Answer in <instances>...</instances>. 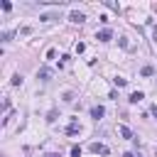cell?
Here are the masks:
<instances>
[{
  "label": "cell",
  "mask_w": 157,
  "mask_h": 157,
  "mask_svg": "<svg viewBox=\"0 0 157 157\" xmlns=\"http://www.w3.org/2000/svg\"><path fill=\"white\" fill-rule=\"evenodd\" d=\"M91 152H93V155H108L110 150H108L105 145H101V142H93V145H91Z\"/></svg>",
  "instance_id": "obj_1"
},
{
  "label": "cell",
  "mask_w": 157,
  "mask_h": 157,
  "mask_svg": "<svg viewBox=\"0 0 157 157\" xmlns=\"http://www.w3.org/2000/svg\"><path fill=\"white\" fill-rule=\"evenodd\" d=\"M103 115H105V108H103V105H93V108H91V118H96V120H101Z\"/></svg>",
  "instance_id": "obj_2"
},
{
  "label": "cell",
  "mask_w": 157,
  "mask_h": 157,
  "mask_svg": "<svg viewBox=\"0 0 157 157\" xmlns=\"http://www.w3.org/2000/svg\"><path fill=\"white\" fill-rule=\"evenodd\" d=\"M78 132H81V125H78V123H76V118H74V120H71V125L66 128V135H78Z\"/></svg>",
  "instance_id": "obj_3"
},
{
  "label": "cell",
  "mask_w": 157,
  "mask_h": 157,
  "mask_svg": "<svg viewBox=\"0 0 157 157\" xmlns=\"http://www.w3.org/2000/svg\"><path fill=\"white\" fill-rule=\"evenodd\" d=\"M118 132H120L125 140H132V130H130L128 125H120V128H118Z\"/></svg>",
  "instance_id": "obj_4"
},
{
  "label": "cell",
  "mask_w": 157,
  "mask_h": 157,
  "mask_svg": "<svg viewBox=\"0 0 157 157\" xmlns=\"http://www.w3.org/2000/svg\"><path fill=\"white\" fill-rule=\"evenodd\" d=\"M69 20H71V22H76V25H81L86 17H83V12H71V15H69Z\"/></svg>",
  "instance_id": "obj_5"
},
{
  "label": "cell",
  "mask_w": 157,
  "mask_h": 157,
  "mask_svg": "<svg viewBox=\"0 0 157 157\" xmlns=\"http://www.w3.org/2000/svg\"><path fill=\"white\" fill-rule=\"evenodd\" d=\"M96 37H98V39H101V42H108V39H110V37H113V32H110V29H101V32H98V34H96Z\"/></svg>",
  "instance_id": "obj_6"
},
{
  "label": "cell",
  "mask_w": 157,
  "mask_h": 157,
  "mask_svg": "<svg viewBox=\"0 0 157 157\" xmlns=\"http://www.w3.org/2000/svg\"><path fill=\"white\" fill-rule=\"evenodd\" d=\"M142 98H145V93H142V91H135V93H130V103H140Z\"/></svg>",
  "instance_id": "obj_7"
},
{
  "label": "cell",
  "mask_w": 157,
  "mask_h": 157,
  "mask_svg": "<svg viewBox=\"0 0 157 157\" xmlns=\"http://www.w3.org/2000/svg\"><path fill=\"white\" fill-rule=\"evenodd\" d=\"M49 76H52V69H47V66H42V69H39V78H44V81H49Z\"/></svg>",
  "instance_id": "obj_8"
},
{
  "label": "cell",
  "mask_w": 157,
  "mask_h": 157,
  "mask_svg": "<svg viewBox=\"0 0 157 157\" xmlns=\"http://www.w3.org/2000/svg\"><path fill=\"white\" fill-rule=\"evenodd\" d=\"M113 83H115L118 88H123V86L128 83V78H123V76H115V78H113Z\"/></svg>",
  "instance_id": "obj_9"
},
{
  "label": "cell",
  "mask_w": 157,
  "mask_h": 157,
  "mask_svg": "<svg viewBox=\"0 0 157 157\" xmlns=\"http://www.w3.org/2000/svg\"><path fill=\"white\" fill-rule=\"evenodd\" d=\"M142 76H155V69L152 66H142Z\"/></svg>",
  "instance_id": "obj_10"
},
{
  "label": "cell",
  "mask_w": 157,
  "mask_h": 157,
  "mask_svg": "<svg viewBox=\"0 0 157 157\" xmlns=\"http://www.w3.org/2000/svg\"><path fill=\"white\" fill-rule=\"evenodd\" d=\"M56 115H59L56 110H49V113H47V123H54V120H56Z\"/></svg>",
  "instance_id": "obj_11"
},
{
  "label": "cell",
  "mask_w": 157,
  "mask_h": 157,
  "mask_svg": "<svg viewBox=\"0 0 157 157\" xmlns=\"http://www.w3.org/2000/svg\"><path fill=\"white\" fill-rule=\"evenodd\" d=\"M12 86H22V76H20V74L12 76Z\"/></svg>",
  "instance_id": "obj_12"
},
{
  "label": "cell",
  "mask_w": 157,
  "mask_h": 157,
  "mask_svg": "<svg viewBox=\"0 0 157 157\" xmlns=\"http://www.w3.org/2000/svg\"><path fill=\"white\" fill-rule=\"evenodd\" d=\"M71 157H81V147H78V145L71 147Z\"/></svg>",
  "instance_id": "obj_13"
},
{
  "label": "cell",
  "mask_w": 157,
  "mask_h": 157,
  "mask_svg": "<svg viewBox=\"0 0 157 157\" xmlns=\"http://www.w3.org/2000/svg\"><path fill=\"white\" fill-rule=\"evenodd\" d=\"M120 47H123V49H130V42H128L125 37H120Z\"/></svg>",
  "instance_id": "obj_14"
},
{
  "label": "cell",
  "mask_w": 157,
  "mask_h": 157,
  "mask_svg": "<svg viewBox=\"0 0 157 157\" xmlns=\"http://www.w3.org/2000/svg\"><path fill=\"white\" fill-rule=\"evenodd\" d=\"M83 49H86V44H83V42H78V44H76V54H81Z\"/></svg>",
  "instance_id": "obj_15"
},
{
  "label": "cell",
  "mask_w": 157,
  "mask_h": 157,
  "mask_svg": "<svg viewBox=\"0 0 157 157\" xmlns=\"http://www.w3.org/2000/svg\"><path fill=\"white\" fill-rule=\"evenodd\" d=\"M152 39H155V44H157V27H152Z\"/></svg>",
  "instance_id": "obj_16"
},
{
  "label": "cell",
  "mask_w": 157,
  "mask_h": 157,
  "mask_svg": "<svg viewBox=\"0 0 157 157\" xmlns=\"http://www.w3.org/2000/svg\"><path fill=\"white\" fill-rule=\"evenodd\" d=\"M152 115H155V118H157V105H152Z\"/></svg>",
  "instance_id": "obj_17"
},
{
  "label": "cell",
  "mask_w": 157,
  "mask_h": 157,
  "mask_svg": "<svg viewBox=\"0 0 157 157\" xmlns=\"http://www.w3.org/2000/svg\"><path fill=\"white\" fill-rule=\"evenodd\" d=\"M123 157H135V155H132V152H125V155H123Z\"/></svg>",
  "instance_id": "obj_18"
},
{
  "label": "cell",
  "mask_w": 157,
  "mask_h": 157,
  "mask_svg": "<svg viewBox=\"0 0 157 157\" xmlns=\"http://www.w3.org/2000/svg\"><path fill=\"white\" fill-rule=\"evenodd\" d=\"M44 157H59V155H54V152H49V155H44Z\"/></svg>",
  "instance_id": "obj_19"
}]
</instances>
